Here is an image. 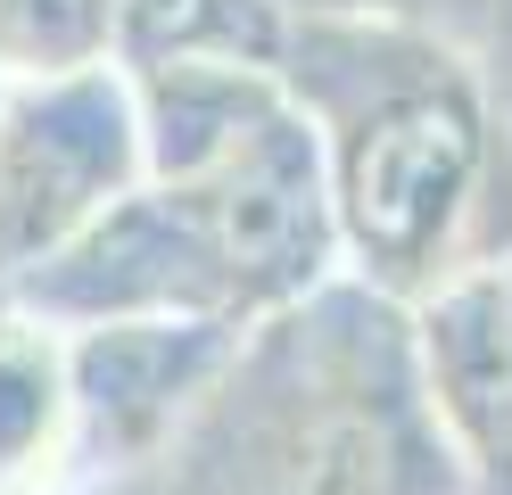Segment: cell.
<instances>
[{
	"label": "cell",
	"mask_w": 512,
	"mask_h": 495,
	"mask_svg": "<svg viewBox=\"0 0 512 495\" xmlns=\"http://www.w3.org/2000/svg\"><path fill=\"white\" fill-rule=\"evenodd\" d=\"M281 91L323 141L339 256L405 297L463 281L455 264L496 165L471 66L397 17H298Z\"/></svg>",
	"instance_id": "obj_1"
},
{
	"label": "cell",
	"mask_w": 512,
	"mask_h": 495,
	"mask_svg": "<svg viewBox=\"0 0 512 495\" xmlns=\"http://www.w3.org/2000/svg\"><path fill=\"white\" fill-rule=\"evenodd\" d=\"M141 182V99L124 66H91L67 83H9L0 91V289L67 256Z\"/></svg>",
	"instance_id": "obj_2"
},
{
	"label": "cell",
	"mask_w": 512,
	"mask_h": 495,
	"mask_svg": "<svg viewBox=\"0 0 512 495\" xmlns=\"http://www.w3.org/2000/svg\"><path fill=\"white\" fill-rule=\"evenodd\" d=\"M67 339V396H75V462L124 471L215 388L240 355L232 322H100Z\"/></svg>",
	"instance_id": "obj_3"
},
{
	"label": "cell",
	"mask_w": 512,
	"mask_h": 495,
	"mask_svg": "<svg viewBox=\"0 0 512 495\" xmlns=\"http://www.w3.org/2000/svg\"><path fill=\"white\" fill-rule=\"evenodd\" d=\"M422 380L488 495H512V273H463L430 297Z\"/></svg>",
	"instance_id": "obj_4"
},
{
	"label": "cell",
	"mask_w": 512,
	"mask_h": 495,
	"mask_svg": "<svg viewBox=\"0 0 512 495\" xmlns=\"http://www.w3.org/2000/svg\"><path fill=\"white\" fill-rule=\"evenodd\" d=\"M298 9L290 0H116V66L157 75V66H248L281 75Z\"/></svg>",
	"instance_id": "obj_5"
},
{
	"label": "cell",
	"mask_w": 512,
	"mask_h": 495,
	"mask_svg": "<svg viewBox=\"0 0 512 495\" xmlns=\"http://www.w3.org/2000/svg\"><path fill=\"white\" fill-rule=\"evenodd\" d=\"M75 462L67 339L50 322L0 306V495H50Z\"/></svg>",
	"instance_id": "obj_6"
},
{
	"label": "cell",
	"mask_w": 512,
	"mask_h": 495,
	"mask_svg": "<svg viewBox=\"0 0 512 495\" xmlns=\"http://www.w3.org/2000/svg\"><path fill=\"white\" fill-rule=\"evenodd\" d=\"M116 66V0H0V91Z\"/></svg>",
	"instance_id": "obj_7"
},
{
	"label": "cell",
	"mask_w": 512,
	"mask_h": 495,
	"mask_svg": "<svg viewBox=\"0 0 512 495\" xmlns=\"http://www.w3.org/2000/svg\"><path fill=\"white\" fill-rule=\"evenodd\" d=\"M298 17H389V0H290Z\"/></svg>",
	"instance_id": "obj_8"
}]
</instances>
